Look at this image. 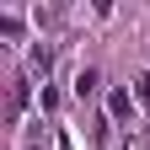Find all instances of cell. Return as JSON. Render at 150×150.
I'll return each mask as SVG.
<instances>
[{"label":"cell","mask_w":150,"mask_h":150,"mask_svg":"<svg viewBox=\"0 0 150 150\" xmlns=\"http://www.w3.org/2000/svg\"><path fill=\"white\" fill-rule=\"evenodd\" d=\"M107 112H112V118H129V91H112V97H107Z\"/></svg>","instance_id":"cell-1"},{"label":"cell","mask_w":150,"mask_h":150,"mask_svg":"<svg viewBox=\"0 0 150 150\" xmlns=\"http://www.w3.org/2000/svg\"><path fill=\"white\" fill-rule=\"evenodd\" d=\"M75 91L91 97V91H97V70H81V75H75Z\"/></svg>","instance_id":"cell-2"},{"label":"cell","mask_w":150,"mask_h":150,"mask_svg":"<svg viewBox=\"0 0 150 150\" xmlns=\"http://www.w3.org/2000/svg\"><path fill=\"white\" fill-rule=\"evenodd\" d=\"M134 86H139V102L150 107V75H139V81H134Z\"/></svg>","instance_id":"cell-3"}]
</instances>
